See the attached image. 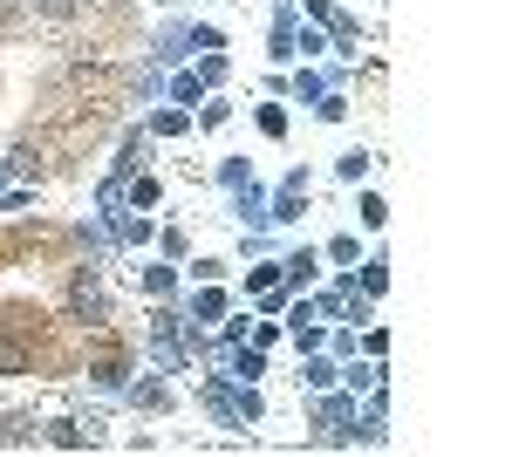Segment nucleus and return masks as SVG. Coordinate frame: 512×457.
<instances>
[{
  "mask_svg": "<svg viewBox=\"0 0 512 457\" xmlns=\"http://www.w3.org/2000/svg\"><path fill=\"white\" fill-rule=\"evenodd\" d=\"M219 48H226V28H212V21L198 28L192 21V55H219Z\"/></svg>",
  "mask_w": 512,
  "mask_h": 457,
  "instance_id": "19",
  "label": "nucleus"
},
{
  "mask_svg": "<svg viewBox=\"0 0 512 457\" xmlns=\"http://www.w3.org/2000/svg\"><path fill=\"white\" fill-rule=\"evenodd\" d=\"M144 151H151V137H144V130H123V144H117V164H110V178H130V171L144 164Z\"/></svg>",
  "mask_w": 512,
  "mask_h": 457,
  "instance_id": "10",
  "label": "nucleus"
},
{
  "mask_svg": "<svg viewBox=\"0 0 512 457\" xmlns=\"http://www.w3.org/2000/svg\"><path fill=\"white\" fill-rule=\"evenodd\" d=\"M287 89H294V103H315L321 89H328V76H315V69H301V76L287 82Z\"/></svg>",
  "mask_w": 512,
  "mask_h": 457,
  "instance_id": "21",
  "label": "nucleus"
},
{
  "mask_svg": "<svg viewBox=\"0 0 512 457\" xmlns=\"http://www.w3.org/2000/svg\"><path fill=\"white\" fill-rule=\"evenodd\" d=\"M315 110H321V123H342V116H349V96H342V89H321Z\"/></svg>",
  "mask_w": 512,
  "mask_h": 457,
  "instance_id": "20",
  "label": "nucleus"
},
{
  "mask_svg": "<svg viewBox=\"0 0 512 457\" xmlns=\"http://www.w3.org/2000/svg\"><path fill=\"white\" fill-rule=\"evenodd\" d=\"M260 130H267V137H287V116H280L274 103H260Z\"/></svg>",
  "mask_w": 512,
  "mask_h": 457,
  "instance_id": "33",
  "label": "nucleus"
},
{
  "mask_svg": "<svg viewBox=\"0 0 512 457\" xmlns=\"http://www.w3.org/2000/svg\"><path fill=\"white\" fill-rule=\"evenodd\" d=\"M151 137H185V110H151Z\"/></svg>",
  "mask_w": 512,
  "mask_h": 457,
  "instance_id": "22",
  "label": "nucleus"
},
{
  "mask_svg": "<svg viewBox=\"0 0 512 457\" xmlns=\"http://www.w3.org/2000/svg\"><path fill=\"white\" fill-rule=\"evenodd\" d=\"M321 396H328V389H321ZM321 423L335 430V444H355V403L349 396H328V403H321Z\"/></svg>",
  "mask_w": 512,
  "mask_h": 457,
  "instance_id": "7",
  "label": "nucleus"
},
{
  "mask_svg": "<svg viewBox=\"0 0 512 457\" xmlns=\"http://www.w3.org/2000/svg\"><path fill=\"white\" fill-rule=\"evenodd\" d=\"M274 62H294V0H280L274 7V48H267Z\"/></svg>",
  "mask_w": 512,
  "mask_h": 457,
  "instance_id": "11",
  "label": "nucleus"
},
{
  "mask_svg": "<svg viewBox=\"0 0 512 457\" xmlns=\"http://www.w3.org/2000/svg\"><path fill=\"white\" fill-rule=\"evenodd\" d=\"M171 287H178V273H171V267H144V294H151V301H164Z\"/></svg>",
  "mask_w": 512,
  "mask_h": 457,
  "instance_id": "23",
  "label": "nucleus"
},
{
  "mask_svg": "<svg viewBox=\"0 0 512 457\" xmlns=\"http://www.w3.org/2000/svg\"><path fill=\"white\" fill-rule=\"evenodd\" d=\"M96 382H103V389H123L130 376H123V362H103V369H96Z\"/></svg>",
  "mask_w": 512,
  "mask_h": 457,
  "instance_id": "35",
  "label": "nucleus"
},
{
  "mask_svg": "<svg viewBox=\"0 0 512 457\" xmlns=\"http://www.w3.org/2000/svg\"><path fill=\"white\" fill-rule=\"evenodd\" d=\"M376 382H383V369H376V362H369V369L355 362V369H349V389H355V396H362V389H376Z\"/></svg>",
  "mask_w": 512,
  "mask_h": 457,
  "instance_id": "31",
  "label": "nucleus"
},
{
  "mask_svg": "<svg viewBox=\"0 0 512 457\" xmlns=\"http://www.w3.org/2000/svg\"><path fill=\"white\" fill-rule=\"evenodd\" d=\"M198 96H205V82H198V69H192V76H178V82H171V103H198Z\"/></svg>",
  "mask_w": 512,
  "mask_h": 457,
  "instance_id": "27",
  "label": "nucleus"
},
{
  "mask_svg": "<svg viewBox=\"0 0 512 457\" xmlns=\"http://www.w3.org/2000/svg\"><path fill=\"white\" fill-rule=\"evenodd\" d=\"M301 212H308V171L294 164V171H287V178L267 191V226H294Z\"/></svg>",
  "mask_w": 512,
  "mask_h": 457,
  "instance_id": "2",
  "label": "nucleus"
},
{
  "mask_svg": "<svg viewBox=\"0 0 512 457\" xmlns=\"http://www.w3.org/2000/svg\"><path fill=\"white\" fill-rule=\"evenodd\" d=\"M41 444H55V451H96L103 444V417H55V423H41Z\"/></svg>",
  "mask_w": 512,
  "mask_h": 457,
  "instance_id": "4",
  "label": "nucleus"
},
{
  "mask_svg": "<svg viewBox=\"0 0 512 457\" xmlns=\"http://www.w3.org/2000/svg\"><path fill=\"white\" fill-rule=\"evenodd\" d=\"M69 314H76V321H89V328H103V321H110V294H103L96 267H82L76 280H69Z\"/></svg>",
  "mask_w": 512,
  "mask_h": 457,
  "instance_id": "3",
  "label": "nucleus"
},
{
  "mask_svg": "<svg viewBox=\"0 0 512 457\" xmlns=\"http://www.w3.org/2000/svg\"><path fill=\"white\" fill-rule=\"evenodd\" d=\"M151 55H158V62H185V55H192V21H164L158 41H151Z\"/></svg>",
  "mask_w": 512,
  "mask_h": 457,
  "instance_id": "6",
  "label": "nucleus"
},
{
  "mask_svg": "<svg viewBox=\"0 0 512 457\" xmlns=\"http://www.w3.org/2000/svg\"><path fill=\"white\" fill-rule=\"evenodd\" d=\"M192 321H226V294L212 280H198V301H192Z\"/></svg>",
  "mask_w": 512,
  "mask_h": 457,
  "instance_id": "16",
  "label": "nucleus"
},
{
  "mask_svg": "<svg viewBox=\"0 0 512 457\" xmlns=\"http://www.w3.org/2000/svg\"><path fill=\"white\" fill-rule=\"evenodd\" d=\"M198 403L212 410V417L226 423V430H246V423H260L267 417V403H260V389L246 376H212L205 389H198Z\"/></svg>",
  "mask_w": 512,
  "mask_h": 457,
  "instance_id": "1",
  "label": "nucleus"
},
{
  "mask_svg": "<svg viewBox=\"0 0 512 457\" xmlns=\"http://www.w3.org/2000/svg\"><path fill=\"white\" fill-rule=\"evenodd\" d=\"M0 185H7V164H0Z\"/></svg>",
  "mask_w": 512,
  "mask_h": 457,
  "instance_id": "37",
  "label": "nucleus"
},
{
  "mask_svg": "<svg viewBox=\"0 0 512 457\" xmlns=\"http://www.w3.org/2000/svg\"><path fill=\"white\" fill-rule=\"evenodd\" d=\"M233 219H239L246 232H260V226H267V185H260V178L233 185Z\"/></svg>",
  "mask_w": 512,
  "mask_h": 457,
  "instance_id": "5",
  "label": "nucleus"
},
{
  "mask_svg": "<svg viewBox=\"0 0 512 457\" xmlns=\"http://www.w3.org/2000/svg\"><path fill=\"white\" fill-rule=\"evenodd\" d=\"M110 232H117L123 246H151V239H158V232H151V219H130L123 205H117V212H110Z\"/></svg>",
  "mask_w": 512,
  "mask_h": 457,
  "instance_id": "14",
  "label": "nucleus"
},
{
  "mask_svg": "<svg viewBox=\"0 0 512 457\" xmlns=\"http://www.w3.org/2000/svg\"><path fill=\"white\" fill-rule=\"evenodd\" d=\"M383 219H390V205H383L376 191H362V226H383Z\"/></svg>",
  "mask_w": 512,
  "mask_h": 457,
  "instance_id": "29",
  "label": "nucleus"
},
{
  "mask_svg": "<svg viewBox=\"0 0 512 457\" xmlns=\"http://www.w3.org/2000/svg\"><path fill=\"white\" fill-rule=\"evenodd\" d=\"M14 21H21V0H0V35H7Z\"/></svg>",
  "mask_w": 512,
  "mask_h": 457,
  "instance_id": "36",
  "label": "nucleus"
},
{
  "mask_svg": "<svg viewBox=\"0 0 512 457\" xmlns=\"http://www.w3.org/2000/svg\"><path fill=\"white\" fill-rule=\"evenodd\" d=\"M328 260H335V267H355V260H362V246L342 232V239H328Z\"/></svg>",
  "mask_w": 512,
  "mask_h": 457,
  "instance_id": "25",
  "label": "nucleus"
},
{
  "mask_svg": "<svg viewBox=\"0 0 512 457\" xmlns=\"http://www.w3.org/2000/svg\"><path fill=\"white\" fill-rule=\"evenodd\" d=\"M321 48H328L321 28H294V55H321Z\"/></svg>",
  "mask_w": 512,
  "mask_h": 457,
  "instance_id": "28",
  "label": "nucleus"
},
{
  "mask_svg": "<svg viewBox=\"0 0 512 457\" xmlns=\"http://www.w3.org/2000/svg\"><path fill=\"white\" fill-rule=\"evenodd\" d=\"M123 205H130V212H151V205H158V178H151V171H130V178H123Z\"/></svg>",
  "mask_w": 512,
  "mask_h": 457,
  "instance_id": "13",
  "label": "nucleus"
},
{
  "mask_svg": "<svg viewBox=\"0 0 512 457\" xmlns=\"http://www.w3.org/2000/svg\"><path fill=\"white\" fill-rule=\"evenodd\" d=\"M35 14H48V21H76L82 14V0H28Z\"/></svg>",
  "mask_w": 512,
  "mask_h": 457,
  "instance_id": "24",
  "label": "nucleus"
},
{
  "mask_svg": "<svg viewBox=\"0 0 512 457\" xmlns=\"http://www.w3.org/2000/svg\"><path fill=\"white\" fill-rule=\"evenodd\" d=\"M390 260H383V253H376V260H362V273H355V287H362V294H369V301H376V294H383V287H390Z\"/></svg>",
  "mask_w": 512,
  "mask_h": 457,
  "instance_id": "17",
  "label": "nucleus"
},
{
  "mask_svg": "<svg viewBox=\"0 0 512 457\" xmlns=\"http://www.w3.org/2000/svg\"><path fill=\"white\" fill-rule=\"evenodd\" d=\"M233 376H267V355H260V348H246V342H233Z\"/></svg>",
  "mask_w": 512,
  "mask_h": 457,
  "instance_id": "18",
  "label": "nucleus"
},
{
  "mask_svg": "<svg viewBox=\"0 0 512 457\" xmlns=\"http://www.w3.org/2000/svg\"><path fill=\"white\" fill-rule=\"evenodd\" d=\"M335 171H342L349 185H362V171H369V151H349V157H342V164H335Z\"/></svg>",
  "mask_w": 512,
  "mask_h": 457,
  "instance_id": "30",
  "label": "nucleus"
},
{
  "mask_svg": "<svg viewBox=\"0 0 512 457\" xmlns=\"http://www.w3.org/2000/svg\"><path fill=\"white\" fill-rule=\"evenodd\" d=\"M301 389H335V362L328 355H315V348H301Z\"/></svg>",
  "mask_w": 512,
  "mask_h": 457,
  "instance_id": "12",
  "label": "nucleus"
},
{
  "mask_svg": "<svg viewBox=\"0 0 512 457\" xmlns=\"http://www.w3.org/2000/svg\"><path fill=\"white\" fill-rule=\"evenodd\" d=\"M315 267H321V253H315V246L287 253V260H280V287H308V280H315Z\"/></svg>",
  "mask_w": 512,
  "mask_h": 457,
  "instance_id": "8",
  "label": "nucleus"
},
{
  "mask_svg": "<svg viewBox=\"0 0 512 457\" xmlns=\"http://www.w3.org/2000/svg\"><path fill=\"white\" fill-rule=\"evenodd\" d=\"M198 82H205V89L226 82V55H205V62H198Z\"/></svg>",
  "mask_w": 512,
  "mask_h": 457,
  "instance_id": "32",
  "label": "nucleus"
},
{
  "mask_svg": "<svg viewBox=\"0 0 512 457\" xmlns=\"http://www.w3.org/2000/svg\"><path fill=\"white\" fill-rule=\"evenodd\" d=\"M21 369H28V355H21V348H7V342H0V376H21Z\"/></svg>",
  "mask_w": 512,
  "mask_h": 457,
  "instance_id": "34",
  "label": "nucleus"
},
{
  "mask_svg": "<svg viewBox=\"0 0 512 457\" xmlns=\"http://www.w3.org/2000/svg\"><path fill=\"white\" fill-rule=\"evenodd\" d=\"M246 178H253V164H246V157H226V164H219V185H226V191L246 185Z\"/></svg>",
  "mask_w": 512,
  "mask_h": 457,
  "instance_id": "26",
  "label": "nucleus"
},
{
  "mask_svg": "<svg viewBox=\"0 0 512 457\" xmlns=\"http://www.w3.org/2000/svg\"><path fill=\"white\" fill-rule=\"evenodd\" d=\"M28 444H41L35 417H0V451H28Z\"/></svg>",
  "mask_w": 512,
  "mask_h": 457,
  "instance_id": "9",
  "label": "nucleus"
},
{
  "mask_svg": "<svg viewBox=\"0 0 512 457\" xmlns=\"http://www.w3.org/2000/svg\"><path fill=\"white\" fill-rule=\"evenodd\" d=\"M123 389H130V403H137V410H171V389H164L158 376H144V382H123Z\"/></svg>",
  "mask_w": 512,
  "mask_h": 457,
  "instance_id": "15",
  "label": "nucleus"
}]
</instances>
